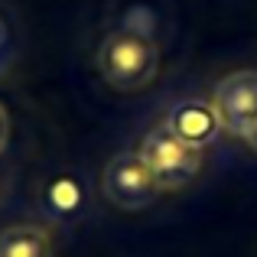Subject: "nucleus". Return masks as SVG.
I'll return each mask as SVG.
<instances>
[{
	"label": "nucleus",
	"instance_id": "nucleus-8",
	"mask_svg": "<svg viewBox=\"0 0 257 257\" xmlns=\"http://www.w3.org/2000/svg\"><path fill=\"white\" fill-rule=\"evenodd\" d=\"M13 56H17V39H13V26L7 23V17L0 13V78L10 72Z\"/></svg>",
	"mask_w": 257,
	"mask_h": 257
},
{
	"label": "nucleus",
	"instance_id": "nucleus-4",
	"mask_svg": "<svg viewBox=\"0 0 257 257\" xmlns=\"http://www.w3.org/2000/svg\"><path fill=\"white\" fill-rule=\"evenodd\" d=\"M212 111L225 134L244 137L257 120V72L241 69L221 78L212 94Z\"/></svg>",
	"mask_w": 257,
	"mask_h": 257
},
{
	"label": "nucleus",
	"instance_id": "nucleus-2",
	"mask_svg": "<svg viewBox=\"0 0 257 257\" xmlns=\"http://www.w3.org/2000/svg\"><path fill=\"white\" fill-rule=\"evenodd\" d=\"M140 160L150 170V176L157 179V186L163 192L170 189H182L199 176L202 170V150L182 144L179 137H173L163 124L153 127L144 140H140Z\"/></svg>",
	"mask_w": 257,
	"mask_h": 257
},
{
	"label": "nucleus",
	"instance_id": "nucleus-5",
	"mask_svg": "<svg viewBox=\"0 0 257 257\" xmlns=\"http://www.w3.org/2000/svg\"><path fill=\"white\" fill-rule=\"evenodd\" d=\"M163 127L173 134V137H179L182 144L195 147V150L215 144V137L221 134V124H218V117H215L212 104H205V101H192V98L173 104V111L166 114Z\"/></svg>",
	"mask_w": 257,
	"mask_h": 257
},
{
	"label": "nucleus",
	"instance_id": "nucleus-3",
	"mask_svg": "<svg viewBox=\"0 0 257 257\" xmlns=\"http://www.w3.org/2000/svg\"><path fill=\"white\" fill-rule=\"evenodd\" d=\"M101 189H104L107 202H114L124 212H140V208L153 205L157 195L163 192L150 176V170L144 166L140 153H117L114 160H107Z\"/></svg>",
	"mask_w": 257,
	"mask_h": 257
},
{
	"label": "nucleus",
	"instance_id": "nucleus-1",
	"mask_svg": "<svg viewBox=\"0 0 257 257\" xmlns=\"http://www.w3.org/2000/svg\"><path fill=\"white\" fill-rule=\"evenodd\" d=\"M98 69L117 91H140L160 72V46L140 30H111L98 49Z\"/></svg>",
	"mask_w": 257,
	"mask_h": 257
},
{
	"label": "nucleus",
	"instance_id": "nucleus-7",
	"mask_svg": "<svg viewBox=\"0 0 257 257\" xmlns=\"http://www.w3.org/2000/svg\"><path fill=\"white\" fill-rule=\"evenodd\" d=\"M46 202H49V208H52L56 218H69V215H75L78 208H82L85 195H82V186H78L75 179L62 176V179H56L49 189H46Z\"/></svg>",
	"mask_w": 257,
	"mask_h": 257
},
{
	"label": "nucleus",
	"instance_id": "nucleus-6",
	"mask_svg": "<svg viewBox=\"0 0 257 257\" xmlns=\"http://www.w3.org/2000/svg\"><path fill=\"white\" fill-rule=\"evenodd\" d=\"M0 257H52V234L43 225H10L0 231Z\"/></svg>",
	"mask_w": 257,
	"mask_h": 257
},
{
	"label": "nucleus",
	"instance_id": "nucleus-10",
	"mask_svg": "<svg viewBox=\"0 0 257 257\" xmlns=\"http://www.w3.org/2000/svg\"><path fill=\"white\" fill-rule=\"evenodd\" d=\"M244 140H247V144H251V150H257V120L251 124V131L244 134Z\"/></svg>",
	"mask_w": 257,
	"mask_h": 257
},
{
	"label": "nucleus",
	"instance_id": "nucleus-9",
	"mask_svg": "<svg viewBox=\"0 0 257 257\" xmlns=\"http://www.w3.org/2000/svg\"><path fill=\"white\" fill-rule=\"evenodd\" d=\"M7 144H10V114H7V107L0 104V153L7 150Z\"/></svg>",
	"mask_w": 257,
	"mask_h": 257
}]
</instances>
